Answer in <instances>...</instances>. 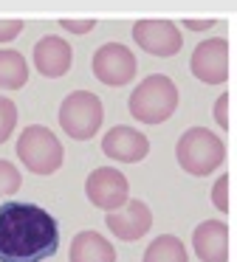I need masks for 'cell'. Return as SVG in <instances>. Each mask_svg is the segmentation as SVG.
I'll list each match as a JSON object with an SVG mask.
<instances>
[{
    "instance_id": "20",
    "label": "cell",
    "mask_w": 237,
    "mask_h": 262,
    "mask_svg": "<svg viewBox=\"0 0 237 262\" xmlns=\"http://www.w3.org/2000/svg\"><path fill=\"white\" fill-rule=\"evenodd\" d=\"M14 127H17V104L11 99L0 96V144L9 141Z\"/></svg>"
},
{
    "instance_id": "14",
    "label": "cell",
    "mask_w": 237,
    "mask_h": 262,
    "mask_svg": "<svg viewBox=\"0 0 237 262\" xmlns=\"http://www.w3.org/2000/svg\"><path fill=\"white\" fill-rule=\"evenodd\" d=\"M68 262H118L116 248L110 239H105L99 231H79L71 239Z\"/></svg>"
},
{
    "instance_id": "19",
    "label": "cell",
    "mask_w": 237,
    "mask_h": 262,
    "mask_svg": "<svg viewBox=\"0 0 237 262\" xmlns=\"http://www.w3.org/2000/svg\"><path fill=\"white\" fill-rule=\"evenodd\" d=\"M212 113H214L218 127L234 130V96H231V93H220L218 102H214V107H212Z\"/></svg>"
},
{
    "instance_id": "16",
    "label": "cell",
    "mask_w": 237,
    "mask_h": 262,
    "mask_svg": "<svg viewBox=\"0 0 237 262\" xmlns=\"http://www.w3.org/2000/svg\"><path fill=\"white\" fill-rule=\"evenodd\" d=\"M141 262H189L184 239H178L175 234H161L147 245Z\"/></svg>"
},
{
    "instance_id": "4",
    "label": "cell",
    "mask_w": 237,
    "mask_h": 262,
    "mask_svg": "<svg viewBox=\"0 0 237 262\" xmlns=\"http://www.w3.org/2000/svg\"><path fill=\"white\" fill-rule=\"evenodd\" d=\"M17 158L26 166V172L34 175H54L65 161L60 138L43 124H31L20 133L17 138Z\"/></svg>"
},
{
    "instance_id": "9",
    "label": "cell",
    "mask_w": 237,
    "mask_h": 262,
    "mask_svg": "<svg viewBox=\"0 0 237 262\" xmlns=\"http://www.w3.org/2000/svg\"><path fill=\"white\" fill-rule=\"evenodd\" d=\"M133 40L141 51L161 59L175 57L184 46V37L172 20H139L133 26Z\"/></svg>"
},
{
    "instance_id": "22",
    "label": "cell",
    "mask_w": 237,
    "mask_h": 262,
    "mask_svg": "<svg viewBox=\"0 0 237 262\" xmlns=\"http://www.w3.org/2000/svg\"><path fill=\"white\" fill-rule=\"evenodd\" d=\"M23 31V20H0V42L17 40Z\"/></svg>"
},
{
    "instance_id": "17",
    "label": "cell",
    "mask_w": 237,
    "mask_h": 262,
    "mask_svg": "<svg viewBox=\"0 0 237 262\" xmlns=\"http://www.w3.org/2000/svg\"><path fill=\"white\" fill-rule=\"evenodd\" d=\"M212 203L218 211L231 214L234 211V178L231 175H220L212 186Z\"/></svg>"
},
{
    "instance_id": "11",
    "label": "cell",
    "mask_w": 237,
    "mask_h": 262,
    "mask_svg": "<svg viewBox=\"0 0 237 262\" xmlns=\"http://www.w3.org/2000/svg\"><path fill=\"white\" fill-rule=\"evenodd\" d=\"M102 152L116 164H139L150 152V138L135 127L116 124L102 136Z\"/></svg>"
},
{
    "instance_id": "5",
    "label": "cell",
    "mask_w": 237,
    "mask_h": 262,
    "mask_svg": "<svg viewBox=\"0 0 237 262\" xmlns=\"http://www.w3.org/2000/svg\"><path fill=\"white\" fill-rule=\"evenodd\" d=\"M105 107L102 99L90 91H73L60 104V127L73 141H90L102 130Z\"/></svg>"
},
{
    "instance_id": "2",
    "label": "cell",
    "mask_w": 237,
    "mask_h": 262,
    "mask_svg": "<svg viewBox=\"0 0 237 262\" xmlns=\"http://www.w3.org/2000/svg\"><path fill=\"white\" fill-rule=\"evenodd\" d=\"M175 161L192 178H209L226 161V144L209 127H189L175 144Z\"/></svg>"
},
{
    "instance_id": "12",
    "label": "cell",
    "mask_w": 237,
    "mask_h": 262,
    "mask_svg": "<svg viewBox=\"0 0 237 262\" xmlns=\"http://www.w3.org/2000/svg\"><path fill=\"white\" fill-rule=\"evenodd\" d=\"M192 248L201 262H229L231 231L223 220H203L192 231Z\"/></svg>"
},
{
    "instance_id": "3",
    "label": "cell",
    "mask_w": 237,
    "mask_h": 262,
    "mask_svg": "<svg viewBox=\"0 0 237 262\" xmlns=\"http://www.w3.org/2000/svg\"><path fill=\"white\" fill-rule=\"evenodd\" d=\"M127 110L139 124H164L178 110V88L169 76L152 74L133 88Z\"/></svg>"
},
{
    "instance_id": "6",
    "label": "cell",
    "mask_w": 237,
    "mask_h": 262,
    "mask_svg": "<svg viewBox=\"0 0 237 262\" xmlns=\"http://www.w3.org/2000/svg\"><path fill=\"white\" fill-rule=\"evenodd\" d=\"M90 71H93V76L102 85L122 88L135 79L139 62H135V54L127 46H122V42H105V46L96 48L93 59H90Z\"/></svg>"
},
{
    "instance_id": "15",
    "label": "cell",
    "mask_w": 237,
    "mask_h": 262,
    "mask_svg": "<svg viewBox=\"0 0 237 262\" xmlns=\"http://www.w3.org/2000/svg\"><path fill=\"white\" fill-rule=\"evenodd\" d=\"M28 82V62L14 48H0V88L3 91H20Z\"/></svg>"
},
{
    "instance_id": "8",
    "label": "cell",
    "mask_w": 237,
    "mask_h": 262,
    "mask_svg": "<svg viewBox=\"0 0 237 262\" xmlns=\"http://www.w3.org/2000/svg\"><path fill=\"white\" fill-rule=\"evenodd\" d=\"M85 198L102 211H116L130 200V181L116 166H99L85 178Z\"/></svg>"
},
{
    "instance_id": "10",
    "label": "cell",
    "mask_w": 237,
    "mask_h": 262,
    "mask_svg": "<svg viewBox=\"0 0 237 262\" xmlns=\"http://www.w3.org/2000/svg\"><path fill=\"white\" fill-rule=\"evenodd\" d=\"M105 226L116 239H122V243H135V239H141L152 228V211L144 200L130 198L122 209L107 211Z\"/></svg>"
},
{
    "instance_id": "7",
    "label": "cell",
    "mask_w": 237,
    "mask_h": 262,
    "mask_svg": "<svg viewBox=\"0 0 237 262\" xmlns=\"http://www.w3.org/2000/svg\"><path fill=\"white\" fill-rule=\"evenodd\" d=\"M189 71L203 85H223L231 74V46L223 37H209L198 42L189 59Z\"/></svg>"
},
{
    "instance_id": "21",
    "label": "cell",
    "mask_w": 237,
    "mask_h": 262,
    "mask_svg": "<svg viewBox=\"0 0 237 262\" xmlns=\"http://www.w3.org/2000/svg\"><path fill=\"white\" fill-rule=\"evenodd\" d=\"M60 29L71 31V34H88V31L96 29V20H68V17H62Z\"/></svg>"
},
{
    "instance_id": "13",
    "label": "cell",
    "mask_w": 237,
    "mask_h": 262,
    "mask_svg": "<svg viewBox=\"0 0 237 262\" xmlns=\"http://www.w3.org/2000/svg\"><path fill=\"white\" fill-rule=\"evenodd\" d=\"M31 57H34V68H37L45 79H60V76H65L73 65V48L65 37L48 34V37H43V40H37Z\"/></svg>"
},
{
    "instance_id": "18",
    "label": "cell",
    "mask_w": 237,
    "mask_h": 262,
    "mask_svg": "<svg viewBox=\"0 0 237 262\" xmlns=\"http://www.w3.org/2000/svg\"><path fill=\"white\" fill-rule=\"evenodd\" d=\"M20 186H23L20 169H17L11 161L0 158V200H6V198H11V194H17V192H20Z\"/></svg>"
},
{
    "instance_id": "1",
    "label": "cell",
    "mask_w": 237,
    "mask_h": 262,
    "mask_svg": "<svg viewBox=\"0 0 237 262\" xmlns=\"http://www.w3.org/2000/svg\"><path fill=\"white\" fill-rule=\"evenodd\" d=\"M60 251V223L48 209L23 200L0 206V262H43Z\"/></svg>"
},
{
    "instance_id": "23",
    "label": "cell",
    "mask_w": 237,
    "mask_h": 262,
    "mask_svg": "<svg viewBox=\"0 0 237 262\" xmlns=\"http://www.w3.org/2000/svg\"><path fill=\"white\" fill-rule=\"evenodd\" d=\"M212 26H214V20H184V29H189V31H206Z\"/></svg>"
}]
</instances>
